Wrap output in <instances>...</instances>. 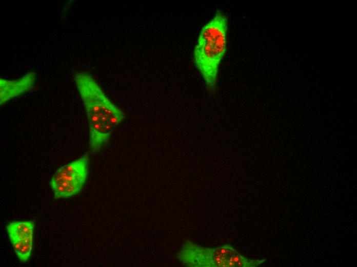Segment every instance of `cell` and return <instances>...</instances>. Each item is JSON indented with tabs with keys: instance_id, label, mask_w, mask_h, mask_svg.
Listing matches in <instances>:
<instances>
[{
	"instance_id": "1",
	"label": "cell",
	"mask_w": 357,
	"mask_h": 267,
	"mask_svg": "<svg viewBox=\"0 0 357 267\" xmlns=\"http://www.w3.org/2000/svg\"><path fill=\"white\" fill-rule=\"evenodd\" d=\"M74 81L87 114L89 148L97 151L108 142L114 128L124 120V113L109 99L90 74L76 73Z\"/></svg>"
},
{
	"instance_id": "2",
	"label": "cell",
	"mask_w": 357,
	"mask_h": 267,
	"mask_svg": "<svg viewBox=\"0 0 357 267\" xmlns=\"http://www.w3.org/2000/svg\"><path fill=\"white\" fill-rule=\"evenodd\" d=\"M228 17L217 10L202 28L193 50L194 64L210 94L215 92L220 64L227 49Z\"/></svg>"
},
{
	"instance_id": "3",
	"label": "cell",
	"mask_w": 357,
	"mask_h": 267,
	"mask_svg": "<svg viewBox=\"0 0 357 267\" xmlns=\"http://www.w3.org/2000/svg\"><path fill=\"white\" fill-rule=\"evenodd\" d=\"M177 258L192 267H255L265 260H253L242 256L228 244L209 249L187 241L177 254Z\"/></svg>"
},
{
	"instance_id": "4",
	"label": "cell",
	"mask_w": 357,
	"mask_h": 267,
	"mask_svg": "<svg viewBox=\"0 0 357 267\" xmlns=\"http://www.w3.org/2000/svg\"><path fill=\"white\" fill-rule=\"evenodd\" d=\"M88 174V157L85 155L59 168L50 181L56 199L68 198L78 194Z\"/></svg>"
},
{
	"instance_id": "5",
	"label": "cell",
	"mask_w": 357,
	"mask_h": 267,
	"mask_svg": "<svg viewBox=\"0 0 357 267\" xmlns=\"http://www.w3.org/2000/svg\"><path fill=\"white\" fill-rule=\"evenodd\" d=\"M36 78L35 73L30 71L16 80L0 78L1 105L30 90L34 85Z\"/></svg>"
},
{
	"instance_id": "6",
	"label": "cell",
	"mask_w": 357,
	"mask_h": 267,
	"mask_svg": "<svg viewBox=\"0 0 357 267\" xmlns=\"http://www.w3.org/2000/svg\"><path fill=\"white\" fill-rule=\"evenodd\" d=\"M10 242L33 236L34 223L32 221H13L6 227Z\"/></svg>"
},
{
	"instance_id": "7",
	"label": "cell",
	"mask_w": 357,
	"mask_h": 267,
	"mask_svg": "<svg viewBox=\"0 0 357 267\" xmlns=\"http://www.w3.org/2000/svg\"><path fill=\"white\" fill-rule=\"evenodd\" d=\"M33 236L11 242L14 251L22 262H26L31 255Z\"/></svg>"
}]
</instances>
